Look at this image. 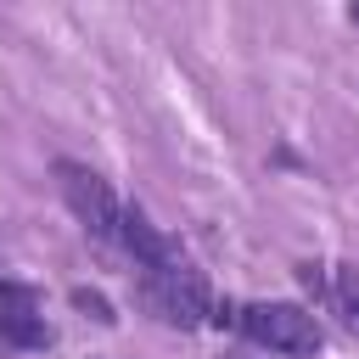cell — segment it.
<instances>
[{
  "label": "cell",
  "instance_id": "6da1fadb",
  "mask_svg": "<svg viewBox=\"0 0 359 359\" xmlns=\"http://www.w3.org/2000/svg\"><path fill=\"white\" fill-rule=\"evenodd\" d=\"M213 320L241 331L252 348H269L286 359H314L325 348V325L303 303H213Z\"/></svg>",
  "mask_w": 359,
  "mask_h": 359
},
{
  "label": "cell",
  "instance_id": "7a4b0ae2",
  "mask_svg": "<svg viewBox=\"0 0 359 359\" xmlns=\"http://www.w3.org/2000/svg\"><path fill=\"white\" fill-rule=\"evenodd\" d=\"M135 297H140V309H146L151 320L180 325V331L213 320V292H208L202 269H196L185 252L168 258V264H146V269H135Z\"/></svg>",
  "mask_w": 359,
  "mask_h": 359
},
{
  "label": "cell",
  "instance_id": "3957f363",
  "mask_svg": "<svg viewBox=\"0 0 359 359\" xmlns=\"http://www.w3.org/2000/svg\"><path fill=\"white\" fill-rule=\"evenodd\" d=\"M56 185H62V202L73 208V219L84 224V236H95L101 247H118V236H123V202H118V191L95 168H84L73 157L56 163Z\"/></svg>",
  "mask_w": 359,
  "mask_h": 359
},
{
  "label": "cell",
  "instance_id": "277c9868",
  "mask_svg": "<svg viewBox=\"0 0 359 359\" xmlns=\"http://www.w3.org/2000/svg\"><path fill=\"white\" fill-rule=\"evenodd\" d=\"M0 342L11 348H50V325L39 314V292L22 280H0Z\"/></svg>",
  "mask_w": 359,
  "mask_h": 359
},
{
  "label": "cell",
  "instance_id": "5b68a950",
  "mask_svg": "<svg viewBox=\"0 0 359 359\" xmlns=\"http://www.w3.org/2000/svg\"><path fill=\"white\" fill-rule=\"evenodd\" d=\"M297 280L314 303L342 314V325L359 337V264H297Z\"/></svg>",
  "mask_w": 359,
  "mask_h": 359
},
{
  "label": "cell",
  "instance_id": "8992f818",
  "mask_svg": "<svg viewBox=\"0 0 359 359\" xmlns=\"http://www.w3.org/2000/svg\"><path fill=\"white\" fill-rule=\"evenodd\" d=\"M73 309H84L90 320H101V325H112L118 314H112V303L101 297V292H90V286H73Z\"/></svg>",
  "mask_w": 359,
  "mask_h": 359
},
{
  "label": "cell",
  "instance_id": "52a82bcc",
  "mask_svg": "<svg viewBox=\"0 0 359 359\" xmlns=\"http://www.w3.org/2000/svg\"><path fill=\"white\" fill-rule=\"evenodd\" d=\"M224 359H252V353H224Z\"/></svg>",
  "mask_w": 359,
  "mask_h": 359
}]
</instances>
